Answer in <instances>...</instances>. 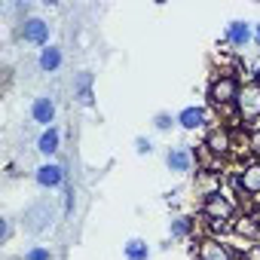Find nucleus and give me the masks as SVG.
<instances>
[{"mask_svg":"<svg viewBox=\"0 0 260 260\" xmlns=\"http://www.w3.org/2000/svg\"><path fill=\"white\" fill-rule=\"evenodd\" d=\"M49 37H52V25H49L46 19H40V16H28V19L22 22V40H25V43L46 49V46H49Z\"/></svg>","mask_w":260,"mask_h":260,"instance_id":"nucleus-1","label":"nucleus"},{"mask_svg":"<svg viewBox=\"0 0 260 260\" xmlns=\"http://www.w3.org/2000/svg\"><path fill=\"white\" fill-rule=\"evenodd\" d=\"M239 83L233 80V77H226V74H220L211 86H208V101L214 104V107H230L236 98H239Z\"/></svg>","mask_w":260,"mask_h":260,"instance_id":"nucleus-2","label":"nucleus"},{"mask_svg":"<svg viewBox=\"0 0 260 260\" xmlns=\"http://www.w3.org/2000/svg\"><path fill=\"white\" fill-rule=\"evenodd\" d=\"M236 110L245 122L257 119L260 116V83H245L239 89V98H236Z\"/></svg>","mask_w":260,"mask_h":260,"instance_id":"nucleus-3","label":"nucleus"},{"mask_svg":"<svg viewBox=\"0 0 260 260\" xmlns=\"http://www.w3.org/2000/svg\"><path fill=\"white\" fill-rule=\"evenodd\" d=\"M25 230L28 233H43L49 223H52V205H49V199H43V202H34L28 211H25Z\"/></svg>","mask_w":260,"mask_h":260,"instance_id":"nucleus-4","label":"nucleus"},{"mask_svg":"<svg viewBox=\"0 0 260 260\" xmlns=\"http://www.w3.org/2000/svg\"><path fill=\"white\" fill-rule=\"evenodd\" d=\"M211 156H226L230 153V147H233V135H230V128H223V125H214V128H208V135H205V144H202Z\"/></svg>","mask_w":260,"mask_h":260,"instance_id":"nucleus-5","label":"nucleus"},{"mask_svg":"<svg viewBox=\"0 0 260 260\" xmlns=\"http://www.w3.org/2000/svg\"><path fill=\"white\" fill-rule=\"evenodd\" d=\"M166 166H169V172H175V175H187V172L193 169V150H190L187 144L169 147V153H166Z\"/></svg>","mask_w":260,"mask_h":260,"instance_id":"nucleus-6","label":"nucleus"},{"mask_svg":"<svg viewBox=\"0 0 260 260\" xmlns=\"http://www.w3.org/2000/svg\"><path fill=\"white\" fill-rule=\"evenodd\" d=\"M34 181H37L43 190H55V187L64 184V169H61L58 162H43V166L34 169Z\"/></svg>","mask_w":260,"mask_h":260,"instance_id":"nucleus-7","label":"nucleus"},{"mask_svg":"<svg viewBox=\"0 0 260 260\" xmlns=\"http://www.w3.org/2000/svg\"><path fill=\"white\" fill-rule=\"evenodd\" d=\"M31 119L37 125H43V128H52V122H55V101L49 95H37L34 104H31Z\"/></svg>","mask_w":260,"mask_h":260,"instance_id":"nucleus-8","label":"nucleus"},{"mask_svg":"<svg viewBox=\"0 0 260 260\" xmlns=\"http://www.w3.org/2000/svg\"><path fill=\"white\" fill-rule=\"evenodd\" d=\"M223 37H226V43H230V46H236V49H245V46L251 43L254 31H251V25H248V22H242V19H233V22H226V31H223Z\"/></svg>","mask_w":260,"mask_h":260,"instance_id":"nucleus-9","label":"nucleus"},{"mask_svg":"<svg viewBox=\"0 0 260 260\" xmlns=\"http://www.w3.org/2000/svg\"><path fill=\"white\" fill-rule=\"evenodd\" d=\"M205 214L214 220H230L233 217V205L220 196V193H208L205 196Z\"/></svg>","mask_w":260,"mask_h":260,"instance_id":"nucleus-10","label":"nucleus"},{"mask_svg":"<svg viewBox=\"0 0 260 260\" xmlns=\"http://www.w3.org/2000/svg\"><path fill=\"white\" fill-rule=\"evenodd\" d=\"M61 61H64V55H61V49H58L55 43H49L46 49H40V58H37V68H40L43 74H55V71L61 68Z\"/></svg>","mask_w":260,"mask_h":260,"instance_id":"nucleus-11","label":"nucleus"},{"mask_svg":"<svg viewBox=\"0 0 260 260\" xmlns=\"http://www.w3.org/2000/svg\"><path fill=\"white\" fill-rule=\"evenodd\" d=\"M199 260H233V254L223 242L205 239V242H199Z\"/></svg>","mask_w":260,"mask_h":260,"instance_id":"nucleus-12","label":"nucleus"},{"mask_svg":"<svg viewBox=\"0 0 260 260\" xmlns=\"http://www.w3.org/2000/svg\"><path fill=\"white\" fill-rule=\"evenodd\" d=\"M58 147H61V132H58L55 125L52 128H43L40 138H37V150L43 156H52V153H58Z\"/></svg>","mask_w":260,"mask_h":260,"instance_id":"nucleus-13","label":"nucleus"},{"mask_svg":"<svg viewBox=\"0 0 260 260\" xmlns=\"http://www.w3.org/2000/svg\"><path fill=\"white\" fill-rule=\"evenodd\" d=\"M178 125L187 128V132H196V128L205 125V110H202V107H184V110L178 113Z\"/></svg>","mask_w":260,"mask_h":260,"instance_id":"nucleus-14","label":"nucleus"},{"mask_svg":"<svg viewBox=\"0 0 260 260\" xmlns=\"http://www.w3.org/2000/svg\"><path fill=\"white\" fill-rule=\"evenodd\" d=\"M236 184H239V190H245V193H260V162L245 166Z\"/></svg>","mask_w":260,"mask_h":260,"instance_id":"nucleus-15","label":"nucleus"},{"mask_svg":"<svg viewBox=\"0 0 260 260\" xmlns=\"http://www.w3.org/2000/svg\"><path fill=\"white\" fill-rule=\"evenodd\" d=\"M150 245L144 242V239H128L125 245H122V257L125 260H150Z\"/></svg>","mask_w":260,"mask_h":260,"instance_id":"nucleus-16","label":"nucleus"},{"mask_svg":"<svg viewBox=\"0 0 260 260\" xmlns=\"http://www.w3.org/2000/svg\"><path fill=\"white\" fill-rule=\"evenodd\" d=\"M236 233H239V236H248V239H257V236H260L257 217H239V220H236Z\"/></svg>","mask_w":260,"mask_h":260,"instance_id":"nucleus-17","label":"nucleus"},{"mask_svg":"<svg viewBox=\"0 0 260 260\" xmlns=\"http://www.w3.org/2000/svg\"><path fill=\"white\" fill-rule=\"evenodd\" d=\"M193 226H196V220H190V217H175V220H172V239H187V236L193 233Z\"/></svg>","mask_w":260,"mask_h":260,"instance_id":"nucleus-18","label":"nucleus"},{"mask_svg":"<svg viewBox=\"0 0 260 260\" xmlns=\"http://www.w3.org/2000/svg\"><path fill=\"white\" fill-rule=\"evenodd\" d=\"M92 77L89 74H83L80 80H77V98H80V104H86V107H92Z\"/></svg>","mask_w":260,"mask_h":260,"instance_id":"nucleus-19","label":"nucleus"},{"mask_svg":"<svg viewBox=\"0 0 260 260\" xmlns=\"http://www.w3.org/2000/svg\"><path fill=\"white\" fill-rule=\"evenodd\" d=\"M25 260H52V251L46 245H34V248L25 251Z\"/></svg>","mask_w":260,"mask_h":260,"instance_id":"nucleus-20","label":"nucleus"},{"mask_svg":"<svg viewBox=\"0 0 260 260\" xmlns=\"http://www.w3.org/2000/svg\"><path fill=\"white\" fill-rule=\"evenodd\" d=\"M175 122H178V116H172V113H156V116H153V125L159 128V132H169Z\"/></svg>","mask_w":260,"mask_h":260,"instance_id":"nucleus-21","label":"nucleus"},{"mask_svg":"<svg viewBox=\"0 0 260 260\" xmlns=\"http://www.w3.org/2000/svg\"><path fill=\"white\" fill-rule=\"evenodd\" d=\"M135 153H138V156H147V153H153V144H150V138H135Z\"/></svg>","mask_w":260,"mask_h":260,"instance_id":"nucleus-22","label":"nucleus"},{"mask_svg":"<svg viewBox=\"0 0 260 260\" xmlns=\"http://www.w3.org/2000/svg\"><path fill=\"white\" fill-rule=\"evenodd\" d=\"M245 260H260V245H248L245 248Z\"/></svg>","mask_w":260,"mask_h":260,"instance_id":"nucleus-23","label":"nucleus"},{"mask_svg":"<svg viewBox=\"0 0 260 260\" xmlns=\"http://www.w3.org/2000/svg\"><path fill=\"white\" fill-rule=\"evenodd\" d=\"M10 236H13V223L4 220V226H0V242H10Z\"/></svg>","mask_w":260,"mask_h":260,"instance_id":"nucleus-24","label":"nucleus"},{"mask_svg":"<svg viewBox=\"0 0 260 260\" xmlns=\"http://www.w3.org/2000/svg\"><path fill=\"white\" fill-rule=\"evenodd\" d=\"M248 144H251V150H254V153H260V128H257V132H251Z\"/></svg>","mask_w":260,"mask_h":260,"instance_id":"nucleus-25","label":"nucleus"},{"mask_svg":"<svg viewBox=\"0 0 260 260\" xmlns=\"http://www.w3.org/2000/svg\"><path fill=\"white\" fill-rule=\"evenodd\" d=\"M254 40H257V46H260V22L254 25Z\"/></svg>","mask_w":260,"mask_h":260,"instance_id":"nucleus-26","label":"nucleus"}]
</instances>
